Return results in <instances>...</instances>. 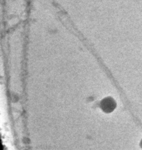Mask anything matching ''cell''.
<instances>
[{"mask_svg": "<svg viewBox=\"0 0 142 150\" xmlns=\"http://www.w3.org/2000/svg\"><path fill=\"white\" fill-rule=\"evenodd\" d=\"M115 103L112 99L110 98H106L103 100L102 103V107L103 110L107 112H109L112 111L115 107Z\"/></svg>", "mask_w": 142, "mask_h": 150, "instance_id": "obj_1", "label": "cell"}]
</instances>
